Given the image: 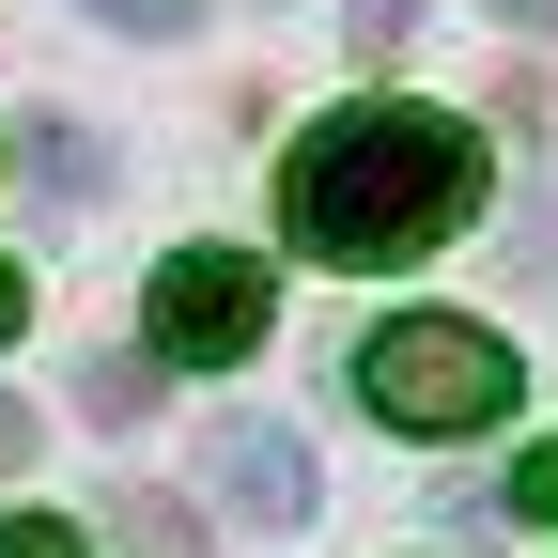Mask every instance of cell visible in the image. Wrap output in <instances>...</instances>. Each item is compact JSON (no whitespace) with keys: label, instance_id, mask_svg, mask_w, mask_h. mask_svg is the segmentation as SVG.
<instances>
[{"label":"cell","instance_id":"obj_1","mask_svg":"<svg viewBox=\"0 0 558 558\" xmlns=\"http://www.w3.org/2000/svg\"><path fill=\"white\" fill-rule=\"evenodd\" d=\"M465 218H481V140L450 109L357 94V109H326L295 156H279V233L311 264H418Z\"/></svg>","mask_w":558,"mask_h":558},{"label":"cell","instance_id":"obj_2","mask_svg":"<svg viewBox=\"0 0 558 558\" xmlns=\"http://www.w3.org/2000/svg\"><path fill=\"white\" fill-rule=\"evenodd\" d=\"M357 403L388 435H481V418H512V341L465 311H388L357 341Z\"/></svg>","mask_w":558,"mask_h":558},{"label":"cell","instance_id":"obj_3","mask_svg":"<svg viewBox=\"0 0 558 558\" xmlns=\"http://www.w3.org/2000/svg\"><path fill=\"white\" fill-rule=\"evenodd\" d=\"M140 326H156V357H171V373H233V357H264L279 279H264V248H171V264H156V295H140Z\"/></svg>","mask_w":558,"mask_h":558},{"label":"cell","instance_id":"obj_4","mask_svg":"<svg viewBox=\"0 0 558 558\" xmlns=\"http://www.w3.org/2000/svg\"><path fill=\"white\" fill-rule=\"evenodd\" d=\"M202 465H218V497H233L248 527H311V450L279 435V418H233V435L202 450Z\"/></svg>","mask_w":558,"mask_h":558},{"label":"cell","instance_id":"obj_5","mask_svg":"<svg viewBox=\"0 0 558 558\" xmlns=\"http://www.w3.org/2000/svg\"><path fill=\"white\" fill-rule=\"evenodd\" d=\"M109 527H124L140 558H202V512H171V497H140V481L109 497Z\"/></svg>","mask_w":558,"mask_h":558},{"label":"cell","instance_id":"obj_6","mask_svg":"<svg viewBox=\"0 0 558 558\" xmlns=\"http://www.w3.org/2000/svg\"><path fill=\"white\" fill-rule=\"evenodd\" d=\"M0 558H78V527L62 512H0Z\"/></svg>","mask_w":558,"mask_h":558},{"label":"cell","instance_id":"obj_7","mask_svg":"<svg viewBox=\"0 0 558 558\" xmlns=\"http://www.w3.org/2000/svg\"><path fill=\"white\" fill-rule=\"evenodd\" d=\"M512 512H527V527H558V435H543V450L512 465Z\"/></svg>","mask_w":558,"mask_h":558},{"label":"cell","instance_id":"obj_8","mask_svg":"<svg viewBox=\"0 0 558 558\" xmlns=\"http://www.w3.org/2000/svg\"><path fill=\"white\" fill-rule=\"evenodd\" d=\"M78 16H109V32H186L202 0H78Z\"/></svg>","mask_w":558,"mask_h":558},{"label":"cell","instance_id":"obj_9","mask_svg":"<svg viewBox=\"0 0 558 558\" xmlns=\"http://www.w3.org/2000/svg\"><path fill=\"white\" fill-rule=\"evenodd\" d=\"M16 465H32V403L0 388V481H16Z\"/></svg>","mask_w":558,"mask_h":558},{"label":"cell","instance_id":"obj_10","mask_svg":"<svg viewBox=\"0 0 558 558\" xmlns=\"http://www.w3.org/2000/svg\"><path fill=\"white\" fill-rule=\"evenodd\" d=\"M16 311H32V295H16V264H0V341H16Z\"/></svg>","mask_w":558,"mask_h":558},{"label":"cell","instance_id":"obj_11","mask_svg":"<svg viewBox=\"0 0 558 558\" xmlns=\"http://www.w3.org/2000/svg\"><path fill=\"white\" fill-rule=\"evenodd\" d=\"M497 16H527V32H558V0H497Z\"/></svg>","mask_w":558,"mask_h":558}]
</instances>
